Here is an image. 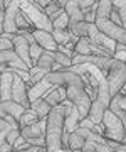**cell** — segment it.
Returning a JSON list of instances; mask_svg holds the SVG:
<instances>
[{"label":"cell","mask_w":126,"mask_h":152,"mask_svg":"<svg viewBox=\"0 0 126 152\" xmlns=\"http://www.w3.org/2000/svg\"><path fill=\"white\" fill-rule=\"evenodd\" d=\"M45 80L57 86H66V98L77 107L79 110V120L88 117L89 105H91V96L88 95L86 83L81 75L72 73L67 68H62L59 71H49L44 76Z\"/></svg>","instance_id":"1"},{"label":"cell","mask_w":126,"mask_h":152,"mask_svg":"<svg viewBox=\"0 0 126 152\" xmlns=\"http://www.w3.org/2000/svg\"><path fill=\"white\" fill-rule=\"evenodd\" d=\"M111 0H96V10H94V26L101 34L106 37L113 39L116 42L125 44L126 41V29L121 26H116L114 22L109 19L111 10Z\"/></svg>","instance_id":"2"},{"label":"cell","mask_w":126,"mask_h":152,"mask_svg":"<svg viewBox=\"0 0 126 152\" xmlns=\"http://www.w3.org/2000/svg\"><path fill=\"white\" fill-rule=\"evenodd\" d=\"M62 134H64V105L59 103L52 107L45 117V151L54 152L62 149Z\"/></svg>","instance_id":"3"},{"label":"cell","mask_w":126,"mask_h":152,"mask_svg":"<svg viewBox=\"0 0 126 152\" xmlns=\"http://www.w3.org/2000/svg\"><path fill=\"white\" fill-rule=\"evenodd\" d=\"M19 7H20V12L25 15V19L30 22V26H34L35 29L47 31V32H52V31H54L49 15H47L34 0H20V5Z\"/></svg>","instance_id":"4"},{"label":"cell","mask_w":126,"mask_h":152,"mask_svg":"<svg viewBox=\"0 0 126 152\" xmlns=\"http://www.w3.org/2000/svg\"><path fill=\"white\" fill-rule=\"evenodd\" d=\"M101 124H103V137L104 139H109V140L120 142V144H125L126 137H125V125L121 124V120L116 117L111 110H104L103 118H101Z\"/></svg>","instance_id":"5"},{"label":"cell","mask_w":126,"mask_h":152,"mask_svg":"<svg viewBox=\"0 0 126 152\" xmlns=\"http://www.w3.org/2000/svg\"><path fill=\"white\" fill-rule=\"evenodd\" d=\"M106 83L109 88V93H120V90L125 86V80H126V68H125V61H118L113 58V63L106 71Z\"/></svg>","instance_id":"6"},{"label":"cell","mask_w":126,"mask_h":152,"mask_svg":"<svg viewBox=\"0 0 126 152\" xmlns=\"http://www.w3.org/2000/svg\"><path fill=\"white\" fill-rule=\"evenodd\" d=\"M10 100H14L19 105H22L24 108H29L30 107V102H29V98H27V83L24 81L20 76H17L15 73H14V80H12Z\"/></svg>","instance_id":"7"},{"label":"cell","mask_w":126,"mask_h":152,"mask_svg":"<svg viewBox=\"0 0 126 152\" xmlns=\"http://www.w3.org/2000/svg\"><path fill=\"white\" fill-rule=\"evenodd\" d=\"M108 110H111V112L121 120V124L126 125V98H125L123 93H114V95H111L109 103H108Z\"/></svg>","instance_id":"8"},{"label":"cell","mask_w":126,"mask_h":152,"mask_svg":"<svg viewBox=\"0 0 126 152\" xmlns=\"http://www.w3.org/2000/svg\"><path fill=\"white\" fill-rule=\"evenodd\" d=\"M12 46H14V53H15L20 59L29 66V68H32V61H30V54H29V42L27 39L20 36V34H15L14 39H12Z\"/></svg>","instance_id":"9"},{"label":"cell","mask_w":126,"mask_h":152,"mask_svg":"<svg viewBox=\"0 0 126 152\" xmlns=\"http://www.w3.org/2000/svg\"><path fill=\"white\" fill-rule=\"evenodd\" d=\"M32 36L35 39V42L44 49V51H57V42L54 41V37H52L50 32L42 31V29H34Z\"/></svg>","instance_id":"10"},{"label":"cell","mask_w":126,"mask_h":152,"mask_svg":"<svg viewBox=\"0 0 126 152\" xmlns=\"http://www.w3.org/2000/svg\"><path fill=\"white\" fill-rule=\"evenodd\" d=\"M52 86H54V85H52V83H49L45 78H42V80H39V81L32 83V86L27 88V98H29V102H34V100H37V98H42Z\"/></svg>","instance_id":"11"},{"label":"cell","mask_w":126,"mask_h":152,"mask_svg":"<svg viewBox=\"0 0 126 152\" xmlns=\"http://www.w3.org/2000/svg\"><path fill=\"white\" fill-rule=\"evenodd\" d=\"M20 135L24 139H34V137H42L45 134V118H39L37 122H34L30 125L20 127Z\"/></svg>","instance_id":"12"},{"label":"cell","mask_w":126,"mask_h":152,"mask_svg":"<svg viewBox=\"0 0 126 152\" xmlns=\"http://www.w3.org/2000/svg\"><path fill=\"white\" fill-rule=\"evenodd\" d=\"M12 80H14V73L7 69L4 73H0V102H5V100H10L12 95Z\"/></svg>","instance_id":"13"},{"label":"cell","mask_w":126,"mask_h":152,"mask_svg":"<svg viewBox=\"0 0 126 152\" xmlns=\"http://www.w3.org/2000/svg\"><path fill=\"white\" fill-rule=\"evenodd\" d=\"M24 107L22 105L15 103L14 100H5V102H0V117H4V115H10L14 118L19 122L20 118V115L24 113Z\"/></svg>","instance_id":"14"},{"label":"cell","mask_w":126,"mask_h":152,"mask_svg":"<svg viewBox=\"0 0 126 152\" xmlns=\"http://www.w3.org/2000/svg\"><path fill=\"white\" fill-rule=\"evenodd\" d=\"M62 9H64L67 19H69V26L84 20L82 19V10H81V7H79V4H77V0H67L66 4L62 5Z\"/></svg>","instance_id":"15"},{"label":"cell","mask_w":126,"mask_h":152,"mask_svg":"<svg viewBox=\"0 0 126 152\" xmlns=\"http://www.w3.org/2000/svg\"><path fill=\"white\" fill-rule=\"evenodd\" d=\"M49 19L52 22V27L54 29H67L69 27V19H67L66 12H64L62 7H60L59 10H55L54 14H50Z\"/></svg>","instance_id":"16"},{"label":"cell","mask_w":126,"mask_h":152,"mask_svg":"<svg viewBox=\"0 0 126 152\" xmlns=\"http://www.w3.org/2000/svg\"><path fill=\"white\" fill-rule=\"evenodd\" d=\"M72 54H93V42L88 36L79 37L72 48Z\"/></svg>","instance_id":"17"},{"label":"cell","mask_w":126,"mask_h":152,"mask_svg":"<svg viewBox=\"0 0 126 152\" xmlns=\"http://www.w3.org/2000/svg\"><path fill=\"white\" fill-rule=\"evenodd\" d=\"M29 108H32L35 113H37L39 118H45L47 117V113H49V103L45 102L44 98H37V100H34V102H30V107Z\"/></svg>","instance_id":"18"},{"label":"cell","mask_w":126,"mask_h":152,"mask_svg":"<svg viewBox=\"0 0 126 152\" xmlns=\"http://www.w3.org/2000/svg\"><path fill=\"white\" fill-rule=\"evenodd\" d=\"M52 64H54V59H52V56H50V51H44L42 54L39 56V59L34 63V66L40 68V69L45 71V73L52 71Z\"/></svg>","instance_id":"19"},{"label":"cell","mask_w":126,"mask_h":152,"mask_svg":"<svg viewBox=\"0 0 126 152\" xmlns=\"http://www.w3.org/2000/svg\"><path fill=\"white\" fill-rule=\"evenodd\" d=\"M88 27H89V22L81 20V22H76V24H71L67 29H69V34L74 36V37H84V36H88Z\"/></svg>","instance_id":"20"},{"label":"cell","mask_w":126,"mask_h":152,"mask_svg":"<svg viewBox=\"0 0 126 152\" xmlns=\"http://www.w3.org/2000/svg\"><path fill=\"white\" fill-rule=\"evenodd\" d=\"M37 120H39V117L32 108H25L24 113L20 115V118H19V129H20V127H25V125L34 124V122H37Z\"/></svg>","instance_id":"21"},{"label":"cell","mask_w":126,"mask_h":152,"mask_svg":"<svg viewBox=\"0 0 126 152\" xmlns=\"http://www.w3.org/2000/svg\"><path fill=\"white\" fill-rule=\"evenodd\" d=\"M49 103V107L52 108V107H55V105H59L60 103V96H59V90H57V85H54V86L50 88L49 91L45 93L44 96H42Z\"/></svg>","instance_id":"22"},{"label":"cell","mask_w":126,"mask_h":152,"mask_svg":"<svg viewBox=\"0 0 126 152\" xmlns=\"http://www.w3.org/2000/svg\"><path fill=\"white\" fill-rule=\"evenodd\" d=\"M50 34H52L54 41L57 42V46H59V44H66V42L71 41V34H69L67 29H54Z\"/></svg>","instance_id":"23"},{"label":"cell","mask_w":126,"mask_h":152,"mask_svg":"<svg viewBox=\"0 0 126 152\" xmlns=\"http://www.w3.org/2000/svg\"><path fill=\"white\" fill-rule=\"evenodd\" d=\"M50 56H52V59L60 64L62 68H67V66H71V56L64 54V53H60V51H50Z\"/></svg>","instance_id":"24"},{"label":"cell","mask_w":126,"mask_h":152,"mask_svg":"<svg viewBox=\"0 0 126 152\" xmlns=\"http://www.w3.org/2000/svg\"><path fill=\"white\" fill-rule=\"evenodd\" d=\"M45 75H47V73H45V71H42L40 68H37V66H32V68H29L30 83H35V81H39V80H42Z\"/></svg>","instance_id":"25"},{"label":"cell","mask_w":126,"mask_h":152,"mask_svg":"<svg viewBox=\"0 0 126 152\" xmlns=\"http://www.w3.org/2000/svg\"><path fill=\"white\" fill-rule=\"evenodd\" d=\"M44 53V49L40 48L37 42L35 44H32V46H29V54H30V61H32V66H34V63L39 59V56Z\"/></svg>","instance_id":"26"},{"label":"cell","mask_w":126,"mask_h":152,"mask_svg":"<svg viewBox=\"0 0 126 152\" xmlns=\"http://www.w3.org/2000/svg\"><path fill=\"white\" fill-rule=\"evenodd\" d=\"M15 26H17L19 31H20V29H29L30 27V22L25 19V15H24L20 10L17 12V15H15Z\"/></svg>","instance_id":"27"},{"label":"cell","mask_w":126,"mask_h":152,"mask_svg":"<svg viewBox=\"0 0 126 152\" xmlns=\"http://www.w3.org/2000/svg\"><path fill=\"white\" fill-rule=\"evenodd\" d=\"M60 7H62V5H60L57 0H52V2H49V4H47V5L44 7V9H42V10H44L45 14H47V15H50V14H54L55 10H59Z\"/></svg>","instance_id":"28"},{"label":"cell","mask_w":126,"mask_h":152,"mask_svg":"<svg viewBox=\"0 0 126 152\" xmlns=\"http://www.w3.org/2000/svg\"><path fill=\"white\" fill-rule=\"evenodd\" d=\"M109 19L114 22L116 26H121V27H125V22L120 19V14H118V10H116L114 7H111V10H109Z\"/></svg>","instance_id":"29"},{"label":"cell","mask_w":126,"mask_h":152,"mask_svg":"<svg viewBox=\"0 0 126 152\" xmlns=\"http://www.w3.org/2000/svg\"><path fill=\"white\" fill-rule=\"evenodd\" d=\"M20 135V130L19 129H10V130L7 132V137H5V142H9V144H14V140H15L17 137Z\"/></svg>","instance_id":"30"},{"label":"cell","mask_w":126,"mask_h":152,"mask_svg":"<svg viewBox=\"0 0 126 152\" xmlns=\"http://www.w3.org/2000/svg\"><path fill=\"white\" fill-rule=\"evenodd\" d=\"M25 140H27L29 145H35V147H42V145H45V139H44V135H42V137H34V139H25Z\"/></svg>","instance_id":"31"},{"label":"cell","mask_w":126,"mask_h":152,"mask_svg":"<svg viewBox=\"0 0 126 152\" xmlns=\"http://www.w3.org/2000/svg\"><path fill=\"white\" fill-rule=\"evenodd\" d=\"M12 41L10 39H7L5 36H2L0 34V51H7V49H12Z\"/></svg>","instance_id":"32"},{"label":"cell","mask_w":126,"mask_h":152,"mask_svg":"<svg viewBox=\"0 0 126 152\" xmlns=\"http://www.w3.org/2000/svg\"><path fill=\"white\" fill-rule=\"evenodd\" d=\"M79 152H96V142L86 140V142H84V145L81 147V151H79Z\"/></svg>","instance_id":"33"},{"label":"cell","mask_w":126,"mask_h":152,"mask_svg":"<svg viewBox=\"0 0 126 152\" xmlns=\"http://www.w3.org/2000/svg\"><path fill=\"white\" fill-rule=\"evenodd\" d=\"M77 4L81 7V10H84V9H91L96 4V0H77Z\"/></svg>","instance_id":"34"},{"label":"cell","mask_w":126,"mask_h":152,"mask_svg":"<svg viewBox=\"0 0 126 152\" xmlns=\"http://www.w3.org/2000/svg\"><path fill=\"white\" fill-rule=\"evenodd\" d=\"M37 151H39V147L29 145V147H25V149H10L9 152H37Z\"/></svg>","instance_id":"35"},{"label":"cell","mask_w":126,"mask_h":152,"mask_svg":"<svg viewBox=\"0 0 126 152\" xmlns=\"http://www.w3.org/2000/svg\"><path fill=\"white\" fill-rule=\"evenodd\" d=\"M111 5L114 9H121V7H126V0H111Z\"/></svg>","instance_id":"36"},{"label":"cell","mask_w":126,"mask_h":152,"mask_svg":"<svg viewBox=\"0 0 126 152\" xmlns=\"http://www.w3.org/2000/svg\"><path fill=\"white\" fill-rule=\"evenodd\" d=\"M96 152H111V149L106 144H96Z\"/></svg>","instance_id":"37"},{"label":"cell","mask_w":126,"mask_h":152,"mask_svg":"<svg viewBox=\"0 0 126 152\" xmlns=\"http://www.w3.org/2000/svg\"><path fill=\"white\" fill-rule=\"evenodd\" d=\"M9 129H12V127L7 124V122L2 118V117H0V130H9Z\"/></svg>","instance_id":"38"},{"label":"cell","mask_w":126,"mask_h":152,"mask_svg":"<svg viewBox=\"0 0 126 152\" xmlns=\"http://www.w3.org/2000/svg\"><path fill=\"white\" fill-rule=\"evenodd\" d=\"M111 152H126V151H125V145H121V147H118V149H114V151H111Z\"/></svg>","instance_id":"39"},{"label":"cell","mask_w":126,"mask_h":152,"mask_svg":"<svg viewBox=\"0 0 126 152\" xmlns=\"http://www.w3.org/2000/svg\"><path fill=\"white\" fill-rule=\"evenodd\" d=\"M9 2H10V0H5V5H7V4H9Z\"/></svg>","instance_id":"40"}]
</instances>
